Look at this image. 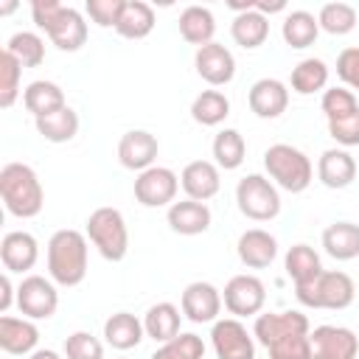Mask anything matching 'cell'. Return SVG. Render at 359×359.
<instances>
[{
  "instance_id": "cell-44",
  "label": "cell",
  "mask_w": 359,
  "mask_h": 359,
  "mask_svg": "<svg viewBox=\"0 0 359 359\" xmlns=\"http://www.w3.org/2000/svg\"><path fill=\"white\" fill-rule=\"evenodd\" d=\"M337 76L351 90H359V48H345L337 56Z\"/></svg>"
},
{
  "instance_id": "cell-9",
  "label": "cell",
  "mask_w": 359,
  "mask_h": 359,
  "mask_svg": "<svg viewBox=\"0 0 359 359\" xmlns=\"http://www.w3.org/2000/svg\"><path fill=\"white\" fill-rule=\"evenodd\" d=\"M177 188H180V177L165 168V165H151L146 171L137 174L135 180V199L143 205V208H163V205H174V196H177Z\"/></svg>"
},
{
  "instance_id": "cell-36",
  "label": "cell",
  "mask_w": 359,
  "mask_h": 359,
  "mask_svg": "<svg viewBox=\"0 0 359 359\" xmlns=\"http://www.w3.org/2000/svg\"><path fill=\"white\" fill-rule=\"evenodd\" d=\"M6 50L14 53L22 67H39L42 59H45V42H42V36L34 34V31H17V34L6 42Z\"/></svg>"
},
{
  "instance_id": "cell-20",
  "label": "cell",
  "mask_w": 359,
  "mask_h": 359,
  "mask_svg": "<svg viewBox=\"0 0 359 359\" xmlns=\"http://www.w3.org/2000/svg\"><path fill=\"white\" fill-rule=\"evenodd\" d=\"M238 258H241V264L244 266H250V269H264V266H269L272 261H275V255H278V241H275V236L272 233H266V230H261V227H252V230H244L241 236H238Z\"/></svg>"
},
{
  "instance_id": "cell-33",
  "label": "cell",
  "mask_w": 359,
  "mask_h": 359,
  "mask_svg": "<svg viewBox=\"0 0 359 359\" xmlns=\"http://www.w3.org/2000/svg\"><path fill=\"white\" fill-rule=\"evenodd\" d=\"M230 115V101L219 90H202L191 104V118L202 126H219Z\"/></svg>"
},
{
  "instance_id": "cell-29",
  "label": "cell",
  "mask_w": 359,
  "mask_h": 359,
  "mask_svg": "<svg viewBox=\"0 0 359 359\" xmlns=\"http://www.w3.org/2000/svg\"><path fill=\"white\" fill-rule=\"evenodd\" d=\"M230 34L236 39V45L252 50V48H261L269 36V22L261 11L250 8V11H241L233 17V25H230Z\"/></svg>"
},
{
  "instance_id": "cell-22",
  "label": "cell",
  "mask_w": 359,
  "mask_h": 359,
  "mask_svg": "<svg viewBox=\"0 0 359 359\" xmlns=\"http://www.w3.org/2000/svg\"><path fill=\"white\" fill-rule=\"evenodd\" d=\"M317 177L325 188H348L356 177V160L345 149H325L317 163Z\"/></svg>"
},
{
  "instance_id": "cell-6",
  "label": "cell",
  "mask_w": 359,
  "mask_h": 359,
  "mask_svg": "<svg viewBox=\"0 0 359 359\" xmlns=\"http://www.w3.org/2000/svg\"><path fill=\"white\" fill-rule=\"evenodd\" d=\"M87 238L95 244L101 258L107 261H123L129 250V230L123 222V213L118 208H98L87 219Z\"/></svg>"
},
{
  "instance_id": "cell-30",
  "label": "cell",
  "mask_w": 359,
  "mask_h": 359,
  "mask_svg": "<svg viewBox=\"0 0 359 359\" xmlns=\"http://www.w3.org/2000/svg\"><path fill=\"white\" fill-rule=\"evenodd\" d=\"M280 34H283V42L294 50H303L309 45H314L317 34H320V22L314 14L297 8V11H289L283 25H280Z\"/></svg>"
},
{
  "instance_id": "cell-23",
  "label": "cell",
  "mask_w": 359,
  "mask_h": 359,
  "mask_svg": "<svg viewBox=\"0 0 359 359\" xmlns=\"http://www.w3.org/2000/svg\"><path fill=\"white\" fill-rule=\"evenodd\" d=\"M146 328L143 323L129 314V311H115L107 323H104V339L107 345H112L115 351H129V348H137L140 339H143Z\"/></svg>"
},
{
  "instance_id": "cell-25",
  "label": "cell",
  "mask_w": 359,
  "mask_h": 359,
  "mask_svg": "<svg viewBox=\"0 0 359 359\" xmlns=\"http://www.w3.org/2000/svg\"><path fill=\"white\" fill-rule=\"evenodd\" d=\"M22 104H25V109H28L34 118H42V115H50V112L67 107V104H65V90H62L56 81H45V79L31 81V84L25 87Z\"/></svg>"
},
{
  "instance_id": "cell-15",
  "label": "cell",
  "mask_w": 359,
  "mask_h": 359,
  "mask_svg": "<svg viewBox=\"0 0 359 359\" xmlns=\"http://www.w3.org/2000/svg\"><path fill=\"white\" fill-rule=\"evenodd\" d=\"M157 137L146 129H129L118 143V160L129 171H146L157 160Z\"/></svg>"
},
{
  "instance_id": "cell-2",
  "label": "cell",
  "mask_w": 359,
  "mask_h": 359,
  "mask_svg": "<svg viewBox=\"0 0 359 359\" xmlns=\"http://www.w3.org/2000/svg\"><path fill=\"white\" fill-rule=\"evenodd\" d=\"M31 14L36 28H42L59 50L73 53L87 42V22L73 6H62L56 0H34Z\"/></svg>"
},
{
  "instance_id": "cell-8",
  "label": "cell",
  "mask_w": 359,
  "mask_h": 359,
  "mask_svg": "<svg viewBox=\"0 0 359 359\" xmlns=\"http://www.w3.org/2000/svg\"><path fill=\"white\" fill-rule=\"evenodd\" d=\"M17 309L28 320H48L59 309V292L48 278L28 275L17 286Z\"/></svg>"
},
{
  "instance_id": "cell-34",
  "label": "cell",
  "mask_w": 359,
  "mask_h": 359,
  "mask_svg": "<svg viewBox=\"0 0 359 359\" xmlns=\"http://www.w3.org/2000/svg\"><path fill=\"white\" fill-rule=\"evenodd\" d=\"M328 84V65L323 59H303L294 65L292 70V90L297 95H311V93H320L325 90Z\"/></svg>"
},
{
  "instance_id": "cell-47",
  "label": "cell",
  "mask_w": 359,
  "mask_h": 359,
  "mask_svg": "<svg viewBox=\"0 0 359 359\" xmlns=\"http://www.w3.org/2000/svg\"><path fill=\"white\" fill-rule=\"evenodd\" d=\"M28 359H62V356H59L56 351H50V348H36Z\"/></svg>"
},
{
  "instance_id": "cell-4",
  "label": "cell",
  "mask_w": 359,
  "mask_h": 359,
  "mask_svg": "<svg viewBox=\"0 0 359 359\" xmlns=\"http://www.w3.org/2000/svg\"><path fill=\"white\" fill-rule=\"evenodd\" d=\"M294 294H297V300L306 309H331V311H339V309H348L353 303L356 283H353L351 275H345L339 269H323L311 283L294 286Z\"/></svg>"
},
{
  "instance_id": "cell-10",
  "label": "cell",
  "mask_w": 359,
  "mask_h": 359,
  "mask_svg": "<svg viewBox=\"0 0 359 359\" xmlns=\"http://www.w3.org/2000/svg\"><path fill=\"white\" fill-rule=\"evenodd\" d=\"M210 342H213L216 359H255L252 337L238 317L216 320L210 331Z\"/></svg>"
},
{
  "instance_id": "cell-21",
  "label": "cell",
  "mask_w": 359,
  "mask_h": 359,
  "mask_svg": "<svg viewBox=\"0 0 359 359\" xmlns=\"http://www.w3.org/2000/svg\"><path fill=\"white\" fill-rule=\"evenodd\" d=\"M168 227L180 236H199L210 227V208L196 199H182L168 208Z\"/></svg>"
},
{
  "instance_id": "cell-45",
  "label": "cell",
  "mask_w": 359,
  "mask_h": 359,
  "mask_svg": "<svg viewBox=\"0 0 359 359\" xmlns=\"http://www.w3.org/2000/svg\"><path fill=\"white\" fill-rule=\"evenodd\" d=\"M11 303H14V286H11L8 272H3L0 275V314H6L11 309Z\"/></svg>"
},
{
  "instance_id": "cell-35",
  "label": "cell",
  "mask_w": 359,
  "mask_h": 359,
  "mask_svg": "<svg viewBox=\"0 0 359 359\" xmlns=\"http://www.w3.org/2000/svg\"><path fill=\"white\" fill-rule=\"evenodd\" d=\"M244 154H247V143L238 129H222L213 137V160L219 168H224V171L238 168L244 163Z\"/></svg>"
},
{
  "instance_id": "cell-40",
  "label": "cell",
  "mask_w": 359,
  "mask_h": 359,
  "mask_svg": "<svg viewBox=\"0 0 359 359\" xmlns=\"http://www.w3.org/2000/svg\"><path fill=\"white\" fill-rule=\"evenodd\" d=\"M320 107H323V112H325L328 121H339V118H348V115L359 112L356 95H353L351 90H345V87H331V90H325Z\"/></svg>"
},
{
  "instance_id": "cell-38",
  "label": "cell",
  "mask_w": 359,
  "mask_h": 359,
  "mask_svg": "<svg viewBox=\"0 0 359 359\" xmlns=\"http://www.w3.org/2000/svg\"><path fill=\"white\" fill-rule=\"evenodd\" d=\"M20 79H22V65L17 62L14 53L3 48L0 53V107H11L20 95Z\"/></svg>"
},
{
  "instance_id": "cell-39",
  "label": "cell",
  "mask_w": 359,
  "mask_h": 359,
  "mask_svg": "<svg viewBox=\"0 0 359 359\" xmlns=\"http://www.w3.org/2000/svg\"><path fill=\"white\" fill-rule=\"evenodd\" d=\"M151 359H205V342L196 334H180L171 342H163Z\"/></svg>"
},
{
  "instance_id": "cell-43",
  "label": "cell",
  "mask_w": 359,
  "mask_h": 359,
  "mask_svg": "<svg viewBox=\"0 0 359 359\" xmlns=\"http://www.w3.org/2000/svg\"><path fill=\"white\" fill-rule=\"evenodd\" d=\"M328 135L345 149L359 146V112L339 118V121H328Z\"/></svg>"
},
{
  "instance_id": "cell-46",
  "label": "cell",
  "mask_w": 359,
  "mask_h": 359,
  "mask_svg": "<svg viewBox=\"0 0 359 359\" xmlns=\"http://www.w3.org/2000/svg\"><path fill=\"white\" fill-rule=\"evenodd\" d=\"M283 8H286L283 0H275V3H261V0H258V3H255V11H261L264 17H266V14H275V11H283Z\"/></svg>"
},
{
  "instance_id": "cell-13",
  "label": "cell",
  "mask_w": 359,
  "mask_h": 359,
  "mask_svg": "<svg viewBox=\"0 0 359 359\" xmlns=\"http://www.w3.org/2000/svg\"><path fill=\"white\" fill-rule=\"evenodd\" d=\"M194 65H196V73H199L210 87H222V84L233 81V76H236V59H233V53H230L224 45H219V42H208V45L196 48Z\"/></svg>"
},
{
  "instance_id": "cell-31",
  "label": "cell",
  "mask_w": 359,
  "mask_h": 359,
  "mask_svg": "<svg viewBox=\"0 0 359 359\" xmlns=\"http://www.w3.org/2000/svg\"><path fill=\"white\" fill-rule=\"evenodd\" d=\"M283 266H286V275L294 280V286L311 283V280L323 272L320 255H317L309 244H294V247H289V252H286V258H283Z\"/></svg>"
},
{
  "instance_id": "cell-14",
  "label": "cell",
  "mask_w": 359,
  "mask_h": 359,
  "mask_svg": "<svg viewBox=\"0 0 359 359\" xmlns=\"http://www.w3.org/2000/svg\"><path fill=\"white\" fill-rule=\"evenodd\" d=\"M180 306H182V314L191 323H216V317L222 311V294L213 283L194 280V283L185 286Z\"/></svg>"
},
{
  "instance_id": "cell-24",
  "label": "cell",
  "mask_w": 359,
  "mask_h": 359,
  "mask_svg": "<svg viewBox=\"0 0 359 359\" xmlns=\"http://www.w3.org/2000/svg\"><path fill=\"white\" fill-rule=\"evenodd\" d=\"M323 247L334 261H353L359 255V224L334 222L323 230Z\"/></svg>"
},
{
  "instance_id": "cell-28",
  "label": "cell",
  "mask_w": 359,
  "mask_h": 359,
  "mask_svg": "<svg viewBox=\"0 0 359 359\" xmlns=\"http://www.w3.org/2000/svg\"><path fill=\"white\" fill-rule=\"evenodd\" d=\"M151 28H154V8L143 0H126L115 31L123 39H143L151 34Z\"/></svg>"
},
{
  "instance_id": "cell-3",
  "label": "cell",
  "mask_w": 359,
  "mask_h": 359,
  "mask_svg": "<svg viewBox=\"0 0 359 359\" xmlns=\"http://www.w3.org/2000/svg\"><path fill=\"white\" fill-rule=\"evenodd\" d=\"M48 275L59 286H79L87 275V236L79 230H56L48 241Z\"/></svg>"
},
{
  "instance_id": "cell-37",
  "label": "cell",
  "mask_w": 359,
  "mask_h": 359,
  "mask_svg": "<svg viewBox=\"0 0 359 359\" xmlns=\"http://www.w3.org/2000/svg\"><path fill=\"white\" fill-rule=\"evenodd\" d=\"M317 22L323 31H328L334 36L351 34L356 28V8L351 3H325L317 14Z\"/></svg>"
},
{
  "instance_id": "cell-41",
  "label": "cell",
  "mask_w": 359,
  "mask_h": 359,
  "mask_svg": "<svg viewBox=\"0 0 359 359\" xmlns=\"http://www.w3.org/2000/svg\"><path fill=\"white\" fill-rule=\"evenodd\" d=\"M65 356L67 359H104V345L98 337L87 331H76L65 339Z\"/></svg>"
},
{
  "instance_id": "cell-11",
  "label": "cell",
  "mask_w": 359,
  "mask_h": 359,
  "mask_svg": "<svg viewBox=\"0 0 359 359\" xmlns=\"http://www.w3.org/2000/svg\"><path fill=\"white\" fill-rule=\"evenodd\" d=\"M266 303V286L255 275H233L224 286V309L233 317L258 314Z\"/></svg>"
},
{
  "instance_id": "cell-42",
  "label": "cell",
  "mask_w": 359,
  "mask_h": 359,
  "mask_svg": "<svg viewBox=\"0 0 359 359\" xmlns=\"http://www.w3.org/2000/svg\"><path fill=\"white\" fill-rule=\"evenodd\" d=\"M123 6H126V0H87V14H90V20L95 22V25H101V28H115L118 25V20H121V11H123Z\"/></svg>"
},
{
  "instance_id": "cell-17",
  "label": "cell",
  "mask_w": 359,
  "mask_h": 359,
  "mask_svg": "<svg viewBox=\"0 0 359 359\" xmlns=\"http://www.w3.org/2000/svg\"><path fill=\"white\" fill-rule=\"evenodd\" d=\"M247 101H250V109H252L258 118L272 121V118H278V115L286 112V107H289V90H286V84L278 81V79H258V81L250 87Z\"/></svg>"
},
{
  "instance_id": "cell-1",
  "label": "cell",
  "mask_w": 359,
  "mask_h": 359,
  "mask_svg": "<svg viewBox=\"0 0 359 359\" xmlns=\"http://www.w3.org/2000/svg\"><path fill=\"white\" fill-rule=\"evenodd\" d=\"M0 199L17 219H34L45 205V191L36 171L25 163H6L0 168Z\"/></svg>"
},
{
  "instance_id": "cell-26",
  "label": "cell",
  "mask_w": 359,
  "mask_h": 359,
  "mask_svg": "<svg viewBox=\"0 0 359 359\" xmlns=\"http://www.w3.org/2000/svg\"><path fill=\"white\" fill-rule=\"evenodd\" d=\"M180 320L182 314L174 303H154L143 317L146 337H151L154 342H171L174 337H180Z\"/></svg>"
},
{
  "instance_id": "cell-27",
  "label": "cell",
  "mask_w": 359,
  "mask_h": 359,
  "mask_svg": "<svg viewBox=\"0 0 359 359\" xmlns=\"http://www.w3.org/2000/svg\"><path fill=\"white\" fill-rule=\"evenodd\" d=\"M180 34H182L185 42L199 45V48L208 45V42H213L216 20H213L210 8H205V6H188V8H182V14H180Z\"/></svg>"
},
{
  "instance_id": "cell-19",
  "label": "cell",
  "mask_w": 359,
  "mask_h": 359,
  "mask_svg": "<svg viewBox=\"0 0 359 359\" xmlns=\"http://www.w3.org/2000/svg\"><path fill=\"white\" fill-rule=\"evenodd\" d=\"M39 342V328L34 325V320L28 317H0V348L6 353L22 356V353H34Z\"/></svg>"
},
{
  "instance_id": "cell-32",
  "label": "cell",
  "mask_w": 359,
  "mask_h": 359,
  "mask_svg": "<svg viewBox=\"0 0 359 359\" xmlns=\"http://www.w3.org/2000/svg\"><path fill=\"white\" fill-rule=\"evenodd\" d=\"M34 121H36V132H39L45 140H50V143H67V140H73L76 132H79V115H76V109H70V107H62V109H56V112H50V115L34 118Z\"/></svg>"
},
{
  "instance_id": "cell-7",
  "label": "cell",
  "mask_w": 359,
  "mask_h": 359,
  "mask_svg": "<svg viewBox=\"0 0 359 359\" xmlns=\"http://www.w3.org/2000/svg\"><path fill=\"white\" fill-rule=\"evenodd\" d=\"M236 202H238V210L252 222H269L280 213L278 188L261 174H247L244 180H238Z\"/></svg>"
},
{
  "instance_id": "cell-12",
  "label": "cell",
  "mask_w": 359,
  "mask_h": 359,
  "mask_svg": "<svg viewBox=\"0 0 359 359\" xmlns=\"http://www.w3.org/2000/svg\"><path fill=\"white\" fill-rule=\"evenodd\" d=\"M311 359H356L359 337L342 325H317L309 334Z\"/></svg>"
},
{
  "instance_id": "cell-16",
  "label": "cell",
  "mask_w": 359,
  "mask_h": 359,
  "mask_svg": "<svg viewBox=\"0 0 359 359\" xmlns=\"http://www.w3.org/2000/svg\"><path fill=\"white\" fill-rule=\"evenodd\" d=\"M39 258V244L31 233L25 230H11L0 241V261L6 272H28Z\"/></svg>"
},
{
  "instance_id": "cell-18",
  "label": "cell",
  "mask_w": 359,
  "mask_h": 359,
  "mask_svg": "<svg viewBox=\"0 0 359 359\" xmlns=\"http://www.w3.org/2000/svg\"><path fill=\"white\" fill-rule=\"evenodd\" d=\"M180 185L182 191L188 194V199H196V202H208L210 196L219 194V165L210 163V160H194L182 168L180 174Z\"/></svg>"
},
{
  "instance_id": "cell-5",
  "label": "cell",
  "mask_w": 359,
  "mask_h": 359,
  "mask_svg": "<svg viewBox=\"0 0 359 359\" xmlns=\"http://www.w3.org/2000/svg\"><path fill=\"white\" fill-rule=\"evenodd\" d=\"M264 168L266 174L275 180L278 188L289 191V194H300L311 185V177H314V168H311V160L289 146V143H275L264 151Z\"/></svg>"
},
{
  "instance_id": "cell-48",
  "label": "cell",
  "mask_w": 359,
  "mask_h": 359,
  "mask_svg": "<svg viewBox=\"0 0 359 359\" xmlns=\"http://www.w3.org/2000/svg\"><path fill=\"white\" fill-rule=\"evenodd\" d=\"M14 8H17V3H6L0 11H3V14H8V11H14Z\"/></svg>"
}]
</instances>
